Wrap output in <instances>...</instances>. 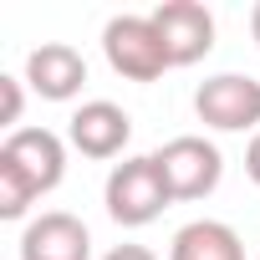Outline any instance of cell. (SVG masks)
<instances>
[{"label": "cell", "mask_w": 260, "mask_h": 260, "mask_svg": "<svg viewBox=\"0 0 260 260\" xmlns=\"http://www.w3.org/2000/svg\"><path fill=\"white\" fill-rule=\"evenodd\" d=\"M67 174V143L51 127H16L0 143V219H21Z\"/></svg>", "instance_id": "6da1fadb"}, {"label": "cell", "mask_w": 260, "mask_h": 260, "mask_svg": "<svg viewBox=\"0 0 260 260\" xmlns=\"http://www.w3.org/2000/svg\"><path fill=\"white\" fill-rule=\"evenodd\" d=\"M107 214L117 219V224H127V230H138V224H153L169 204H174V194H169V179H164V169H158V158L148 153V158H127V164H117L112 174H107Z\"/></svg>", "instance_id": "7a4b0ae2"}, {"label": "cell", "mask_w": 260, "mask_h": 260, "mask_svg": "<svg viewBox=\"0 0 260 260\" xmlns=\"http://www.w3.org/2000/svg\"><path fill=\"white\" fill-rule=\"evenodd\" d=\"M102 51H107V67L127 82H158L174 67L153 16H112L102 26Z\"/></svg>", "instance_id": "3957f363"}, {"label": "cell", "mask_w": 260, "mask_h": 260, "mask_svg": "<svg viewBox=\"0 0 260 260\" xmlns=\"http://www.w3.org/2000/svg\"><path fill=\"white\" fill-rule=\"evenodd\" d=\"M153 158H158V169H164L174 199H204V194H214V184H219V174H224L219 148H214L209 138H194V133L164 143Z\"/></svg>", "instance_id": "277c9868"}, {"label": "cell", "mask_w": 260, "mask_h": 260, "mask_svg": "<svg viewBox=\"0 0 260 260\" xmlns=\"http://www.w3.org/2000/svg\"><path fill=\"white\" fill-rule=\"evenodd\" d=\"M194 112H199V122L219 127V133H245V127L260 122V82L240 77V72L209 77L194 92Z\"/></svg>", "instance_id": "5b68a950"}, {"label": "cell", "mask_w": 260, "mask_h": 260, "mask_svg": "<svg viewBox=\"0 0 260 260\" xmlns=\"http://www.w3.org/2000/svg\"><path fill=\"white\" fill-rule=\"evenodd\" d=\"M153 26H158L174 67H194V61H204L214 51V16L199 0H164L153 11Z\"/></svg>", "instance_id": "8992f818"}, {"label": "cell", "mask_w": 260, "mask_h": 260, "mask_svg": "<svg viewBox=\"0 0 260 260\" xmlns=\"http://www.w3.org/2000/svg\"><path fill=\"white\" fill-rule=\"evenodd\" d=\"M67 138L77 153L87 158H117L127 148V138H133V117H127L117 102H82L72 112V127H67Z\"/></svg>", "instance_id": "52a82bcc"}, {"label": "cell", "mask_w": 260, "mask_h": 260, "mask_svg": "<svg viewBox=\"0 0 260 260\" xmlns=\"http://www.w3.org/2000/svg\"><path fill=\"white\" fill-rule=\"evenodd\" d=\"M21 260H92V235L77 214H36L21 235Z\"/></svg>", "instance_id": "ba28073f"}, {"label": "cell", "mask_w": 260, "mask_h": 260, "mask_svg": "<svg viewBox=\"0 0 260 260\" xmlns=\"http://www.w3.org/2000/svg\"><path fill=\"white\" fill-rule=\"evenodd\" d=\"M26 82H31L46 102H67V97L82 92L87 61H82V51L67 46V41H41V46L26 56Z\"/></svg>", "instance_id": "9c48e42d"}, {"label": "cell", "mask_w": 260, "mask_h": 260, "mask_svg": "<svg viewBox=\"0 0 260 260\" xmlns=\"http://www.w3.org/2000/svg\"><path fill=\"white\" fill-rule=\"evenodd\" d=\"M169 260H245V245L230 224L219 219H194L174 235L169 245Z\"/></svg>", "instance_id": "30bf717a"}, {"label": "cell", "mask_w": 260, "mask_h": 260, "mask_svg": "<svg viewBox=\"0 0 260 260\" xmlns=\"http://www.w3.org/2000/svg\"><path fill=\"white\" fill-rule=\"evenodd\" d=\"M0 92H6V127H11V122H21V82L0 77ZM11 133H16V127H11Z\"/></svg>", "instance_id": "8fae6325"}, {"label": "cell", "mask_w": 260, "mask_h": 260, "mask_svg": "<svg viewBox=\"0 0 260 260\" xmlns=\"http://www.w3.org/2000/svg\"><path fill=\"white\" fill-rule=\"evenodd\" d=\"M102 260H153V250H143V245H117V250H107Z\"/></svg>", "instance_id": "7c38bea8"}, {"label": "cell", "mask_w": 260, "mask_h": 260, "mask_svg": "<svg viewBox=\"0 0 260 260\" xmlns=\"http://www.w3.org/2000/svg\"><path fill=\"white\" fill-rule=\"evenodd\" d=\"M245 174H250V184H260V133H255L250 148H245Z\"/></svg>", "instance_id": "4fadbf2b"}, {"label": "cell", "mask_w": 260, "mask_h": 260, "mask_svg": "<svg viewBox=\"0 0 260 260\" xmlns=\"http://www.w3.org/2000/svg\"><path fill=\"white\" fill-rule=\"evenodd\" d=\"M250 36H255V46H260V6L250 11Z\"/></svg>", "instance_id": "5bb4252c"}]
</instances>
